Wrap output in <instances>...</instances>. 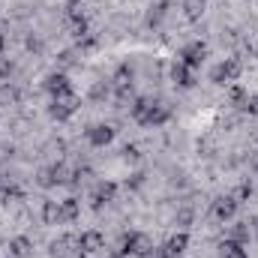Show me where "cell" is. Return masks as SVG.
<instances>
[{
    "label": "cell",
    "instance_id": "1",
    "mask_svg": "<svg viewBox=\"0 0 258 258\" xmlns=\"http://www.w3.org/2000/svg\"><path fill=\"white\" fill-rule=\"evenodd\" d=\"M240 72H243V63L237 60V57H225V60H219V63L210 69V81L213 84H237V78H240Z\"/></svg>",
    "mask_w": 258,
    "mask_h": 258
},
{
    "label": "cell",
    "instance_id": "2",
    "mask_svg": "<svg viewBox=\"0 0 258 258\" xmlns=\"http://www.w3.org/2000/svg\"><path fill=\"white\" fill-rule=\"evenodd\" d=\"M111 87H114V93H117V99L120 102H132L135 99V81H132V69L129 63H120L114 69V75H111Z\"/></svg>",
    "mask_w": 258,
    "mask_h": 258
},
{
    "label": "cell",
    "instance_id": "3",
    "mask_svg": "<svg viewBox=\"0 0 258 258\" xmlns=\"http://www.w3.org/2000/svg\"><path fill=\"white\" fill-rule=\"evenodd\" d=\"M120 252L123 255H135V258H147L153 252V240L144 231H129L126 237H123V249Z\"/></svg>",
    "mask_w": 258,
    "mask_h": 258
},
{
    "label": "cell",
    "instance_id": "4",
    "mask_svg": "<svg viewBox=\"0 0 258 258\" xmlns=\"http://www.w3.org/2000/svg\"><path fill=\"white\" fill-rule=\"evenodd\" d=\"M78 105H81V99L72 93V96H63V99H51V105H48V114L54 117V120H69L75 111H78Z\"/></svg>",
    "mask_w": 258,
    "mask_h": 258
},
{
    "label": "cell",
    "instance_id": "5",
    "mask_svg": "<svg viewBox=\"0 0 258 258\" xmlns=\"http://www.w3.org/2000/svg\"><path fill=\"white\" fill-rule=\"evenodd\" d=\"M45 90L51 93V99H63V96H72V93H75L66 72H51V75L45 78Z\"/></svg>",
    "mask_w": 258,
    "mask_h": 258
},
{
    "label": "cell",
    "instance_id": "6",
    "mask_svg": "<svg viewBox=\"0 0 258 258\" xmlns=\"http://www.w3.org/2000/svg\"><path fill=\"white\" fill-rule=\"evenodd\" d=\"M180 63H186L189 69H198V66L207 60V45L201 42V39H195L189 45H183V51H180V57H177Z\"/></svg>",
    "mask_w": 258,
    "mask_h": 258
},
{
    "label": "cell",
    "instance_id": "7",
    "mask_svg": "<svg viewBox=\"0 0 258 258\" xmlns=\"http://www.w3.org/2000/svg\"><path fill=\"white\" fill-rule=\"evenodd\" d=\"M237 207H240V204H237L231 195H219L210 210H213V219H216V222H231V219L237 216Z\"/></svg>",
    "mask_w": 258,
    "mask_h": 258
},
{
    "label": "cell",
    "instance_id": "8",
    "mask_svg": "<svg viewBox=\"0 0 258 258\" xmlns=\"http://www.w3.org/2000/svg\"><path fill=\"white\" fill-rule=\"evenodd\" d=\"M114 195H117V183L114 180H99L93 186V195H90V207L93 210H102V204L114 201Z\"/></svg>",
    "mask_w": 258,
    "mask_h": 258
},
{
    "label": "cell",
    "instance_id": "9",
    "mask_svg": "<svg viewBox=\"0 0 258 258\" xmlns=\"http://www.w3.org/2000/svg\"><path fill=\"white\" fill-rule=\"evenodd\" d=\"M168 117H171V108L165 105V102H159V99H153V105L147 108V114L141 117V126H162V123H168Z\"/></svg>",
    "mask_w": 258,
    "mask_h": 258
},
{
    "label": "cell",
    "instance_id": "10",
    "mask_svg": "<svg viewBox=\"0 0 258 258\" xmlns=\"http://www.w3.org/2000/svg\"><path fill=\"white\" fill-rule=\"evenodd\" d=\"M78 249H81V252H87V255H93V252L105 249V234H102V231H96V228L81 231V237H78Z\"/></svg>",
    "mask_w": 258,
    "mask_h": 258
},
{
    "label": "cell",
    "instance_id": "11",
    "mask_svg": "<svg viewBox=\"0 0 258 258\" xmlns=\"http://www.w3.org/2000/svg\"><path fill=\"white\" fill-rule=\"evenodd\" d=\"M78 252H81L78 249V237H72V234H63V237H57L51 243V255L54 258H75Z\"/></svg>",
    "mask_w": 258,
    "mask_h": 258
},
{
    "label": "cell",
    "instance_id": "12",
    "mask_svg": "<svg viewBox=\"0 0 258 258\" xmlns=\"http://www.w3.org/2000/svg\"><path fill=\"white\" fill-rule=\"evenodd\" d=\"M87 141L93 144V147H108L111 141H114V126H108V123H96V126L87 129Z\"/></svg>",
    "mask_w": 258,
    "mask_h": 258
},
{
    "label": "cell",
    "instance_id": "13",
    "mask_svg": "<svg viewBox=\"0 0 258 258\" xmlns=\"http://www.w3.org/2000/svg\"><path fill=\"white\" fill-rule=\"evenodd\" d=\"M171 81H174L177 87L189 90V87H195V69H189V66L180 63V60H174V63H171Z\"/></svg>",
    "mask_w": 258,
    "mask_h": 258
},
{
    "label": "cell",
    "instance_id": "14",
    "mask_svg": "<svg viewBox=\"0 0 258 258\" xmlns=\"http://www.w3.org/2000/svg\"><path fill=\"white\" fill-rule=\"evenodd\" d=\"M165 246H168V252H171V258L183 255V252L189 249V234H186V231L180 228V231H174V234L168 237V243H165Z\"/></svg>",
    "mask_w": 258,
    "mask_h": 258
},
{
    "label": "cell",
    "instance_id": "15",
    "mask_svg": "<svg viewBox=\"0 0 258 258\" xmlns=\"http://www.w3.org/2000/svg\"><path fill=\"white\" fill-rule=\"evenodd\" d=\"M42 222H45V225H60V222H63L60 201H42Z\"/></svg>",
    "mask_w": 258,
    "mask_h": 258
},
{
    "label": "cell",
    "instance_id": "16",
    "mask_svg": "<svg viewBox=\"0 0 258 258\" xmlns=\"http://www.w3.org/2000/svg\"><path fill=\"white\" fill-rule=\"evenodd\" d=\"M9 255L12 258H30L33 255V243L27 237H12L9 240Z\"/></svg>",
    "mask_w": 258,
    "mask_h": 258
},
{
    "label": "cell",
    "instance_id": "17",
    "mask_svg": "<svg viewBox=\"0 0 258 258\" xmlns=\"http://www.w3.org/2000/svg\"><path fill=\"white\" fill-rule=\"evenodd\" d=\"M153 105V96H135L132 99V105H129V114H132V120L135 123H141V117L147 114V108Z\"/></svg>",
    "mask_w": 258,
    "mask_h": 258
},
{
    "label": "cell",
    "instance_id": "18",
    "mask_svg": "<svg viewBox=\"0 0 258 258\" xmlns=\"http://www.w3.org/2000/svg\"><path fill=\"white\" fill-rule=\"evenodd\" d=\"M219 255L222 258H249V252H246V243H237V240H225L222 243V249H219Z\"/></svg>",
    "mask_w": 258,
    "mask_h": 258
},
{
    "label": "cell",
    "instance_id": "19",
    "mask_svg": "<svg viewBox=\"0 0 258 258\" xmlns=\"http://www.w3.org/2000/svg\"><path fill=\"white\" fill-rule=\"evenodd\" d=\"M108 96H111V84L108 81H93L90 90H87V99L90 102H105Z\"/></svg>",
    "mask_w": 258,
    "mask_h": 258
},
{
    "label": "cell",
    "instance_id": "20",
    "mask_svg": "<svg viewBox=\"0 0 258 258\" xmlns=\"http://www.w3.org/2000/svg\"><path fill=\"white\" fill-rule=\"evenodd\" d=\"M60 213H63V222H75L81 216V201L78 198H63L60 201Z\"/></svg>",
    "mask_w": 258,
    "mask_h": 258
},
{
    "label": "cell",
    "instance_id": "21",
    "mask_svg": "<svg viewBox=\"0 0 258 258\" xmlns=\"http://www.w3.org/2000/svg\"><path fill=\"white\" fill-rule=\"evenodd\" d=\"M204 3L207 0H183V18L186 21H198L204 15Z\"/></svg>",
    "mask_w": 258,
    "mask_h": 258
},
{
    "label": "cell",
    "instance_id": "22",
    "mask_svg": "<svg viewBox=\"0 0 258 258\" xmlns=\"http://www.w3.org/2000/svg\"><path fill=\"white\" fill-rule=\"evenodd\" d=\"M48 171H51V183H54V186H63V183H69V177H72V171L66 168L63 162L48 165Z\"/></svg>",
    "mask_w": 258,
    "mask_h": 258
},
{
    "label": "cell",
    "instance_id": "23",
    "mask_svg": "<svg viewBox=\"0 0 258 258\" xmlns=\"http://www.w3.org/2000/svg\"><path fill=\"white\" fill-rule=\"evenodd\" d=\"M252 192H255V186H252L249 180H240V183H237V186H234L228 195H231V198L240 204V201H249V198H252Z\"/></svg>",
    "mask_w": 258,
    "mask_h": 258
},
{
    "label": "cell",
    "instance_id": "24",
    "mask_svg": "<svg viewBox=\"0 0 258 258\" xmlns=\"http://www.w3.org/2000/svg\"><path fill=\"white\" fill-rule=\"evenodd\" d=\"M228 99H231V105H240V108H243V102L249 99V93H246V87H243V84H231Z\"/></svg>",
    "mask_w": 258,
    "mask_h": 258
},
{
    "label": "cell",
    "instance_id": "25",
    "mask_svg": "<svg viewBox=\"0 0 258 258\" xmlns=\"http://www.w3.org/2000/svg\"><path fill=\"white\" fill-rule=\"evenodd\" d=\"M249 222H237L234 228H231V240H237V243H249Z\"/></svg>",
    "mask_w": 258,
    "mask_h": 258
},
{
    "label": "cell",
    "instance_id": "26",
    "mask_svg": "<svg viewBox=\"0 0 258 258\" xmlns=\"http://www.w3.org/2000/svg\"><path fill=\"white\" fill-rule=\"evenodd\" d=\"M165 9H168V3H156V6L150 9V15H147V24H153V27H156V24L165 18Z\"/></svg>",
    "mask_w": 258,
    "mask_h": 258
},
{
    "label": "cell",
    "instance_id": "27",
    "mask_svg": "<svg viewBox=\"0 0 258 258\" xmlns=\"http://www.w3.org/2000/svg\"><path fill=\"white\" fill-rule=\"evenodd\" d=\"M12 69H15V66H12L9 57H0V81H3V78H9V75H12Z\"/></svg>",
    "mask_w": 258,
    "mask_h": 258
},
{
    "label": "cell",
    "instance_id": "28",
    "mask_svg": "<svg viewBox=\"0 0 258 258\" xmlns=\"http://www.w3.org/2000/svg\"><path fill=\"white\" fill-rule=\"evenodd\" d=\"M174 222H177V225H180V228H183V231H186V225H189V222H192V210H180V213H177V219H174Z\"/></svg>",
    "mask_w": 258,
    "mask_h": 258
},
{
    "label": "cell",
    "instance_id": "29",
    "mask_svg": "<svg viewBox=\"0 0 258 258\" xmlns=\"http://www.w3.org/2000/svg\"><path fill=\"white\" fill-rule=\"evenodd\" d=\"M243 111L252 114V117H258V96H249V99L243 102Z\"/></svg>",
    "mask_w": 258,
    "mask_h": 258
},
{
    "label": "cell",
    "instance_id": "30",
    "mask_svg": "<svg viewBox=\"0 0 258 258\" xmlns=\"http://www.w3.org/2000/svg\"><path fill=\"white\" fill-rule=\"evenodd\" d=\"M39 186H45V189H51V186H54V183H51V171H48V168H42V171H39Z\"/></svg>",
    "mask_w": 258,
    "mask_h": 258
},
{
    "label": "cell",
    "instance_id": "31",
    "mask_svg": "<svg viewBox=\"0 0 258 258\" xmlns=\"http://www.w3.org/2000/svg\"><path fill=\"white\" fill-rule=\"evenodd\" d=\"M147 258H171V252H168V246H153V252Z\"/></svg>",
    "mask_w": 258,
    "mask_h": 258
},
{
    "label": "cell",
    "instance_id": "32",
    "mask_svg": "<svg viewBox=\"0 0 258 258\" xmlns=\"http://www.w3.org/2000/svg\"><path fill=\"white\" fill-rule=\"evenodd\" d=\"M123 159L126 162H138V147H123Z\"/></svg>",
    "mask_w": 258,
    "mask_h": 258
},
{
    "label": "cell",
    "instance_id": "33",
    "mask_svg": "<svg viewBox=\"0 0 258 258\" xmlns=\"http://www.w3.org/2000/svg\"><path fill=\"white\" fill-rule=\"evenodd\" d=\"M27 48L30 51H42V39L39 36H27Z\"/></svg>",
    "mask_w": 258,
    "mask_h": 258
},
{
    "label": "cell",
    "instance_id": "34",
    "mask_svg": "<svg viewBox=\"0 0 258 258\" xmlns=\"http://www.w3.org/2000/svg\"><path fill=\"white\" fill-rule=\"evenodd\" d=\"M15 96H18V93H15L12 87H0V99H3V102H12Z\"/></svg>",
    "mask_w": 258,
    "mask_h": 258
},
{
    "label": "cell",
    "instance_id": "35",
    "mask_svg": "<svg viewBox=\"0 0 258 258\" xmlns=\"http://www.w3.org/2000/svg\"><path fill=\"white\" fill-rule=\"evenodd\" d=\"M249 171H255V174H258V150L249 153Z\"/></svg>",
    "mask_w": 258,
    "mask_h": 258
},
{
    "label": "cell",
    "instance_id": "36",
    "mask_svg": "<svg viewBox=\"0 0 258 258\" xmlns=\"http://www.w3.org/2000/svg\"><path fill=\"white\" fill-rule=\"evenodd\" d=\"M72 57H75L72 51H63V54H60V63H63V66H69V63H72Z\"/></svg>",
    "mask_w": 258,
    "mask_h": 258
},
{
    "label": "cell",
    "instance_id": "37",
    "mask_svg": "<svg viewBox=\"0 0 258 258\" xmlns=\"http://www.w3.org/2000/svg\"><path fill=\"white\" fill-rule=\"evenodd\" d=\"M6 51V36H0V54Z\"/></svg>",
    "mask_w": 258,
    "mask_h": 258
},
{
    "label": "cell",
    "instance_id": "38",
    "mask_svg": "<svg viewBox=\"0 0 258 258\" xmlns=\"http://www.w3.org/2000/svg\"><path fill=\"white\" fill-rule=\"evenodd\" d=\"M105 258H126L123 252H114V255H105Z\"/></svg>",
    "mask_w": 258,
    "mask_h": 258
},
{
    "label": "cell",
    "instance_id": "39",
    "mask_svg": "<svg viewBox=\"0 0 258 258\" xmlns=\"http://www.w3.org/2000/svg\"><path fill=\"white\" fill-rule=\"evenodd\" d=\"M0 36H3V18H0Z\"/></svg>",
    "mask_w": 258,
    "mask_h": 258
},
{
    "label": "cell",
    "instance_id": "40",
    "mask_svg": "<svg viewBox=\"0 0 258 258\" xmlns=\"http://www.w3.org/2000/svg\"><path fill=\"white\" fill-rule=\"evenodd\" d=\"M6 258H12V255H6Z\"/></svg>",
    "mask_w": 258,
    "mask_h": 258
}]
</instances>
